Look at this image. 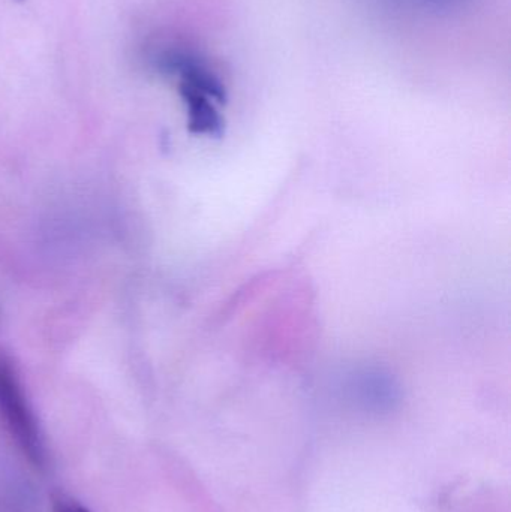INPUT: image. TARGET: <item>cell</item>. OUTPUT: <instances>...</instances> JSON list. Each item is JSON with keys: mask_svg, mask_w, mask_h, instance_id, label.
Returning a JSON list of instances; mask_svg holds the SVG:
<instances>
[{"mask_svg": "<svg viewBox=\"0 0 511 512\" xmlns=\"http://www.w3.org/2000/svg\"><path fill=\"white\" fill-rule=\"evenodd\" d=\"M0 420L11 438L35 468L47 466V447L38 420L24 396L14 367L0 357Z\"/></svg>", "mask_w": 511, "mask_h": 512, "instance_id": "obj_1", "label": "cell"}, {"mask_svg": "<svg viewBox=\"0 0 511 512\" xmlns=\"http://www.w3.org/2000/svg\"><path fill=\"white\" fill-rule=\"evenodd\" d=\"M15 2H24V0H15Z\"/></svg>", "mask_w": 511, "mask_h": 512, "instance_id": "obj_4", "label": "cell"}, {"mask_svg": "<svg viewBox=\"0 0 511 512\" xmlns=\"http://www.w3.org/2000/svg\"><path fill=\"white\" fill-rule=\"evenodd\" d=\"M53 512H92L84 507L77 499L66 495H56L53 498Z\"/></svg>", "mask_w": 511, "mask_h": 512, "instance_id": "obj_3", "label": "cell"}, {"mask_svg": "<svg viewBox=\"0 0 511 512\" xmlns=\"http://www.w3.org/2000/svg\"><path fill=\"white\" fill-rule=\"evenodd\" d=\"M179 93L188 111V128L192 134L221 137L224 120L219 114L218 102L201 90L179 84Z\"/></svg>", "mask_w": 511, "mask_h": 512, "instance_id": "obj_2", "label": "cell"}]
</instances>
